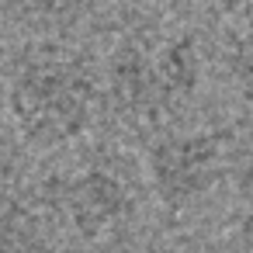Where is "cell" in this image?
<instances>
[{
  "mask_svg": "<svg viewBox=\"0 0 253 253\" xmlns=\"http://www.w3.org/2000/svg\"><path fill=\"white\" fill-rule=\"evenodd\" d=\"M7 108L25 146L63 149L94 125L97 80L77 52L39 45L11 77Z\"/></svg>",
  "mask_w": 253,
  "mask_h": 253,
  "instance_id": "1",
  "label": "cell"
},
{
  "mask_svg": "<svg viewBox=\"0 0 253 253\" xmlns=\"http://www.w3.org/2000/svg\"><path fill=\"white\" fill-rule=\"evenodd\" d=\"M201 59L184 32L139 28L125 35L108 63V90L132 125H163L198 90Z\"/></svg>",
  "mask_w": 253,
  "mask_h": 253,
  "instance_id": "2",
  "label": "cell"
},
{
  "mask_svg": "<svg viewBox=\"0 0 253 253\" xmlns=\"http://www.w3.org/2000/svg\"><path fill=\"white\" fill-rule=\"evenodd\" d=\"M225 170V153L222 142L211 132H173L153 142L146 156V173L153 184V194L180 211L198 205L215 191Z\"/></svg>",
  "mask_w": 253,
  "mask_h": 253,
  "instance_id": "3",
  "label": "cell"
},
{
  "mask_svg": "<svg viewBox=\"0 0 253 253\" xmlns=\"http://www.w3.org/2000/svg\"><path fill=\"white\" fill-rule=\"evenodd\" d=\"M59 211L70 229L84 239H104L128 225L135 211V198L122 177L101 167H87L63 180L59 187Z\"/></svg>",
  "mask_w": 253,
  "mask_h": 253,
  "instance_id": "4",
  "label": "cell"
},
{
  "mask_svg": "<svg viewBox=\"0 0 253 253\" xmlns=\"http://www.w3.org/2000/svg\"><path fill=\"white\" fill-rule=\"evenodd\" d=\"M222 63L236 87L253 97V0H239L232 11H225Z\"/></svg>",
  "mask_w": 253,
  "mask_h": 253,
  "instance_id": "5",
  "label": "cell"
},
{
  "mask_svg": "<svg viewBox=\"0 0 253 253\" xmlns=\"http://www.w3.org/2000/svg\"><path fill=\"white\" fill-rule=\"evenodd\" d=\"M25 232V208L11 187H0V253H11Z\"/></svg>",
  "mask_w": 253,
  "mask_h": 253,
  "instance_id": "6",
  "label": "cell"
},
{
  "mask_svg": "<svg viewBox=\"0 0 253 253\" xmlns=\"http://www.w3.org/2000/svg\"><path fill=\"white\" fill-rule=\"evenodd\" d=\"M218 253H253V232H243V236L229 239Z\"/></svg>",
  "mask_w": 253,
  "mask_h": 253,
  "instance_id": "7",
  "label": "cell"
},
{
  "mask_svg": "<svg viewBox=\"0 0 253 253\" xmlns=\"http://www.w3.org/2000/svg\"><path fill=\"white\" fill-rule=\"evenodd\" d=\"M205 4H208V7H215V11H222V14H225V11H232V7H236V4H239V0H205Z\"/></svg>",
  "mask_w": 253,
  "mask_h": 253,
  "instance_id": "8",
  "label": "cell"
},
{
  "mask_svg": "<svg viewBox=\"0 0 253 253\" xmlns=\"http://www.w3.org/2000/svg\"><path fill=\"white\" fill-rule=\"evenodd\" d=\"M0 94H4V52H0Z\"/></svg>",
  "mask_w": 253,
  "mask_h": 253,
  "instance_id": "9",
  "label": "cell"
}]
</instances>
